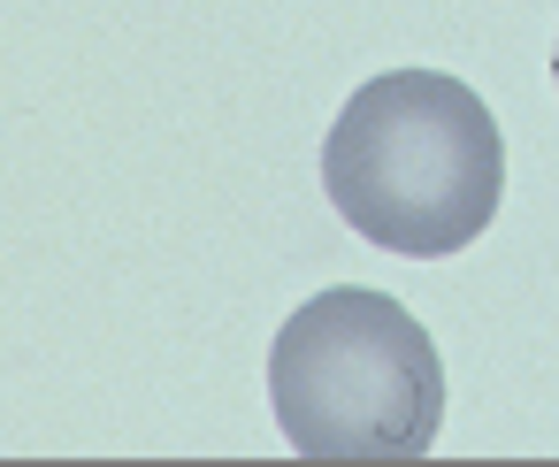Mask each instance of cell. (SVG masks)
Wrapping results in <instances>:
<instances>
[{"label":"cell","mask_w":559,"mask_h":467,"mask_svg":"<svg viewBox=\"0 0 559 467\" xmlns=\"http://www.w3.org/2000/svg\"><path fill=\"white\" fill-rule=\"evenodd\" d=\"M269 406L299 459H421L444 429V360L399 299L330 284L276 330Z\"/></svg>","instance_id":"cell-2"},{"label":"cell","mask_w":559,"mask_h":467,"mask_svg":"<svg viewBox=\"0 0 559 467\" xmlns=\"http://www.w3.org/2000/svg\"><path fill=\"white\" fill-rule=\"evenodd\" d=\"M551 77H559V55H551Z\"/></svg>","instance_id":"cell-3"},{"label":"cell","mask_w":559,"mask_h":467,"mask_svg":"<svg viewBox=\"0 0 559 467\" xmlns=\"http://www.w3.org/2000/svg\"><path fill=\"white\" fill-rule=\"evenodd\" d=\"M330 207L383 253L444 261L475 246L506 200V139L444 70L368 77L322 139Z\"/></svg>","instance_id":"cell-1"}]
</instances>
